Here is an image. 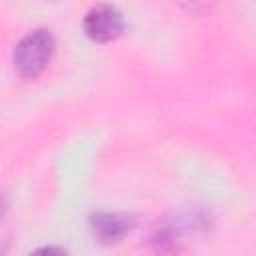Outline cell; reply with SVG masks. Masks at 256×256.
Segmentation results:
<instances>
[{"instance_id": "1", "label": "cell", "mask_w": 256, "mask_h": 256, "mask_svg": "<svg viewBox=\"0 0 256 256\" xmlns=\"http://www.w3.org/2000/svg\"><path fill=\"white\" fill-rule=\"evenodd\" d=\"M54 52V36L50 30L38 28L28 32L14 48V68L22 78H36L44 72Z\"/></svg>"}, {"instance_id": "2", "label": "cell", "mask_w": 256, "mask_h": 256, "mask_svg": "<svg viewBox=\"0 0 256 256\" xmlns=\"http://www.w3.org/2000/svg\"><path fill=\"white\" fill-rule=\"evenodd\" d=\"M82 26L88 38L96 42H110L124 32V18L114 6L98 4L86 12Z\"/></svg>"}, {"instance_id": "3", "label": "cell", "mask_w": 256, "mask_h": 256, "mask_svg": "<svg viewBox=\"0 0 256 256\" xmlns=\"http://www.w3.org/2000/svg\"><path fill=\"white\" fill-rule=\"evenodd\" d=\"M90 228L92 234L104 242V244H116L120 242L132 228V222L124 214H112V212H96L90 216Z\"/></svg>"}, {"instance_id": "4", "label": "cell", "mask_w": 256, "mask_h": 256, "mask_svg": "<svg viewBox=\"0 0 256 256\" xmlns=\"http://www.w3.org/2000/svg\"><path fill=\"white\" fill-rule=\"evenodd\" d=\"M178 4H182L188 10H204L212 0H176Z\"/></svg>"}]
</instances>
